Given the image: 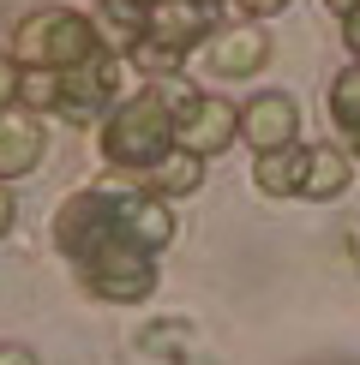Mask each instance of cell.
I'll return each mask as SVG.
<instances>
[{
	"label": "cell",
	"instance_id": "obj_8",
	"mask_svg": "<svg viewBox=\"0 0 360 365\" xmlns=\"http://www.w3.org/2000/svg\"><path fill=\"white\" fill-rule=\"evenodd\" d=\"M42 156H49L42 114H30L24 102L0 108V180H24V174H36Z\"/></svg>",
	"mask_w": 360,
	"mask_h": 365
},
{
	"label": "cell",
	"instance_id": "obj_14",
	"mask_svg": "<svg viewBox=\"0 0 360 365\" xmlns=\"http://www.w3.org/2000/svg\"><path fill=\"white\" fill-rule=\"evenodd\" d=\"M252 186H259L264 197H300V144L264 150V156L252 162Z\"/></svg>",
	"mask_w": 360,
	"mask_h": 365
},
{
	"label": "cell",
	"instance_id": "obj_7",
	"mask_svg": "<svg viewBox=\"0 0 360 365\" xmlns=\"http://www.w3.org/2000/svg\"><path fill=\"white\" fill-rule=\"evenodd\" d=\"M240 144H246L252 156L300 144V102L289 90H259L252 102H240Z\"/></svg>",
	"mask_w": 360,
	"mask_h": 365
},
{
	"label": "cell",
	"instance_id": "obj_22",
	"mask_svg": "<svg viewBox=\"0 0 360 365\" xmlns=\"http://www.w3.org/2000/svg\"><path fill=\"white\" fill-rule=\"evenodd\" d=\"M0 365H42V359L30 354L24 341H0Z\"/></svg>",
	"mask_w": 360,
	"mask_h": 365
},
{
	"label": "cell",
	"instance_id": "obj_24",
	"mask_svg": "<svg viewBox=\"0 0 360 365\" xmlns=\"http://www.w3.org/2000/svg\"><path fill=\"white\" fill-rule=\"evenodd\" d=\"M324 6H330V12H336V19H342V12H354L360 0H324Z\"/></svg>",
	"mask_w": 360,
	"mask_h": 365
},
{
	"label": "cell",
	"instance_id": "obj_13",
	"mask_svg": "<svg viewBox=\"0 0 360 365\" xmlns=\"http://www.w3.org/2000/svg\"><path fill=\"white\" fill-rule=\"evenodd\" d=\"M96 30H102L109 48L126 54L132 42L150 30V0H96Z\"/></svg>",
	"mask_w": 360,
	"mask_h": 365
},
{
	"label": "cell",
	"instance_id": "obj_17",
	"mask_svg": "<svg viewBox=\"0 0 360 365\" xmlns=\"http://www.w3.org/2000/svg\"><path fill=\"white\" fill-rule=\"evenodd\" d=\"M144 90H150V96H156L162 108L174 114V126H180V120H186L192 108H199V96H204V90L192 84L186 72H162V78H144Z\"/></svg>",
	"mask_w": 360,
	"mask_h": 365
},
{
	"label": "cell",
	"instance_id": "obj_2",
	"mask_svg": "<svg viewBox=\"0 0 360 365\" xmlns=\"http://www.w3.org/2000/svg\"><path fill=\"white\" fill-rule=\"evenodd\" d=\"M102 30L90 12H72V6H42V12H24L12 24V54L19 66H84L90 54H102Z\"/></svg>",
	"mask_w": 360,
	"mask_h": 365
},
{
	"label": "cell",
	"instance_id": "obj_6",
	"mask_svg": "<svg viewBox=\"0 0 360 365\" xmlns=\"http://www.w3.org/2000/svg\"><path fill=\"white\" fill-rule=\"evenodd\" d=\"M199 54H204V66L216 72V78H259L270 66V54H276V42H270L264 19H234V24L210 30L199 42Z\"/></svg>",
	"mask_w": 360,
	"mask_h": 365
},
{
	"label": "cell",
	"instance_id": "obj_9",
	"mask_svg": "<svg viewBox=\"0 0 360 365\" xmlns=\"http://www.w3.org/2000/svg\"><path fill=\"white\" fill-rule=\"evenodd\" d=\"M174 144H186L192 156H222L229 144H240V102H222V96H199V108L174 126Z\"/></svg>",
	"mask_w": 360,
	"mask_h": 365
},
{
	"label": "cell",
	"instance_id": "obj_11",
	"mask_svg": "<svg viewBox=\"0 0 360 365\" xmlns=\"http://www.w3.org/2000/svg\"><path fill=\"white\" fill-rule=\"evenodd\" d=\"M216 0H150V36L174 42V48H199V42L216 30Z\"/></svg>",
	"mask_w": 360,
	"mask_h": 365
},
{
	"label": "cell",
	"instance_id": "obj_19",
	"mask_svg": "<svg viewBox=\"0 0 360 365\" xmlns=\"http://www.w3.org/2000/svg\"><path fill=\"white\" fill-rule=\"evenodd\" d=\"M19 84H24L19 54H6V48H0V108H12V102H19Z\"/></svg>",
	"mask_w": 360,
	"mask_h": 365
},
{
	"label": "cell",
	"instance_id": "obj_1",
	"mask_svg": "<svg viewBox=\"0 0 360 365\" xmlns=\"http://www.w3.org/2000/svg\"><path fill=\"white\" fill-rule=\"evenodd\" d=\"M132 186H144V180H126V168H109L102 186L72 192L66 204L54 210V252L66 257V264H84V257H96L109 240H120V204H126Z\"/></svg>",
	"mask_w": 360,
	"mask_h": 365
},
{
	"label": "cell",
	"instance_id": "obj_3",
	"mask_svg": "<svg viewBox=\"0 0 360 365\" xmlns=\"http://www.w3.org/2000/svg\"><path fill=\"white\" fill-rule=\"evenodd\" d=\"M174 150V114L162 108L150 90H139L132 102H114V114L102 120V162L126 174H144L150 162H162Z\"/></svg>",
	"mask_w": 360,
	"mask_h": 365
},
{
	"label": "cell",
	"instance_id": "obj_26",
	"mask_svg": "<svg viewBox=\"0 0 360 365\" xmlns=\"http://www.w3.org/2000/svg\"><path fill=\"white\" fill-rule=\"evenodd\" d=\"M216 6H222V0H216Z\"/></svg>",
	"mask_w": 360,
	"mask_h": 365
},
{
	"label": "cell",
	"instance_id": "obj_20",
	"mask_svg": "<svg viewBox=\"0 0 360 365\" xmlns=\"http://www.w3.org/2000/svg\"><path fill=\"white\" fill-rule=\"evenodd\" d=\"M12 222H19V197H12V180H0V240L12 234Z\"/></svg>",
	"mask_w": 360,
	"mask_h": 365
},
{
	"label": "cell",
	"instance_id": "obj_18",
	"mask_svg": "<svg viewBox=\"0 0 360 365\" xmlns=\"http://www.w3.org/2000/svg\"><path fill=\"white\" fill-rule=\"evenodd\" d=\"M126 60H132V66L144 72V78H162V72H180V60H186V48H174V42H162V36H150V30H144V36L132 42V48H126Z\"/></svg>",
	"mask_w": 360,
	"mask_h": 365
},
{
	"label": "cell",
	"instance_id": "obj_5",
	"mask_svg": "<svg viewBox=\"0 0 360 365\" xmlns=\"http://www.w3.org/2000/svg\"><path fill=\"white\" fill-rule=\"evenodd\" d=\"M120 48H102L90 54L84 66H66V102H60V120L72 126H102L120 102Z\"/></svg>",
	"mask_w": 360,
	"mask_h": 365
},
{
	"label": "cell",
	"instance_id": "obj_10",
	"mask_svg": "<svg viewBox=\"0 0 360 365\" xmlns=\"http://www.w3.org/2000/svg\"><path fill=\"white\" fill-rule=\"evenodd\" d=\"M354 186V156L342 144H300V197L330 204Z\"/></svg>",
	"mask_w": 360,
	"mask_h": 365
},
{
	"label": "cell",
	"instance_id": "obj_4",
	"mask_svg": "<svg viewBox=\"0 0 360 365\" xmlns=\"http://www.w3.org/2000/svg\"><path fill=\"white\" fill-rule=\"evenodd\" d=\"M72 269H79V287L102 306H139L156 294V252L132 246V240H109L96 257H84Z\"/></svg>",
	"mask_w": 360,
	"mask_h": 365
},
{
	"label": "cell",
	"instance_id": "obj_25",
	"mask_svg": "<svg viewBox=\"0 0 360 365\" xmlns=\"http://www.w3.org/2000/svg\"><path fill=\"white\" fill-rule=\"evenodd\" d=\"M342 144H349V156L360 162V132H349V138H342Z\"/></svg>",
	"mask_w": 360,
	"mask_h": 365
},
{
	"label": "cell",
	"instance_id": "obj_15",
	"mask_svg": "<svg viewBox=\"0 0 360 365\" xmlns=\"http://www.w3.org/2000/svg\"><path fill=\"white\" fill-rule=\"evenodd\" d=\"M19 102L30 114H60V102H66V72L60 66H24Z\"/></svg>",
	"mask_w": 360,
	"mask_h": 365
},
{
	"label": "cell",
	"instance_id": "obj_12",
	"mask_svg": "<svg viewBox=\"0 0 360 365\" xmlns=\"http://www.w3.org/2000/svg\"><path fill=\"white\" fill-rule=\"evenodd\" d=\"M144 186L156 192V197H169V204H174V197H192V192L204 186V156H192L186 144H174L162 162H150V168H144Z\"/></svg>",
	"mask_w": 360,
	"mask_h": 365
},
{
	"label": "cell",
	"instance_id": "obj_16",
	"mask_svg": "<svg viewBox=\"0 0 360 365\" xmlns=\"http://www.w3.org/2000/svg\"><path fill=\"white\" fill-rule=\"evenodd\" d=\"M330 126L349 138V132H360V60H349V66L330 78Z\"/></svg>",
	"mask_w": 360,
	"mask_h": 365
},
{
	"label": "cell",
	"instance_id": "obj_23",
	"mask_svg": "<svg viewBox=\"0 0 360 365\" xmlns=\"http://www.w3.org/2000/svg\"><path fill=\"white\" fill-rule=\"evenodd\" d=\"M342 42H349V54L360 60V6H354V12H342Z\"/></svg>",
	"mask_w": 360,
	"mask_h": 365
},
{
	"label": "cell",
	"instance_id": "obj_21",
	"mask_svg": "<svg viewBox=\"0 0 360 365\" xmlns=\"http://www.w3.org/2000/svg\"><path fill=\"white\" fill-rule=\"evenodd\" d=\"M246 19H276V12H289V0H234Z\"/></svg>",
	"mask_w": 360,
	"mask_h": 365
}]
</instances>
